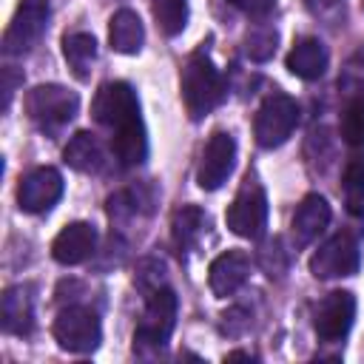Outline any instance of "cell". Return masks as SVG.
Returning <instances> with one entry per match:
<instances>
[{"label": "cell", "mask_w": 364, "mask_h": 364, "mask_svg": "<svg viewBox=\"0 0 364 364\" xmlns=\"http://www.w3.org/2000/svg\"><path fill=\"white\" fill-rule=\"evenodd\" d=\"M94 119L111 134V151L119 165L134 168L148 156V134L139 117L136 91L128 82H105L100 85L91 102Z\"/></svg>", "instance_id": "obj_1"}, {"label": "cell", "mask_w": 364, "mask_h": 364, "mask_svg": "<svg viewBox=\"0 0 364 364\" xmlns=\"http://www.w3.org/2000/svg\"><path fill=\"white\" fill-rule=\"evenodd\" d=\"M182 102L191 119H205L228 94L222 71L213 65L210 54L205 48L193 51L182 68Z\"/></svg>", "instance_id": "obj_2"}, {"label": "cell", "mask_w": 364, "mask_h": 364, "mask_svg": "<svg viewBox=\"0 0 364 364\" xmlns=\"http://www.w3.org/2000/svg\"><path fill=\"white\" fill-rule=\"evenodd\" d=\"M176 310H179V301L168 284L156 287L154 293L145 296V310L134 330V353L139 358H151L165 350V344L176 327Z\"/></svg>", "instance_id": "obj_3"}, {"label": "cell", "mask_w": 364, "mask_h": 364, "mask_svg": "<svg viewBox=\"0 0 364 364\" xmlns=\"http://www.w3.org/2000/svg\"><path fill=\"white\" fill-rule=\"evenodd\" d=\"M77 108H80V97L65 85H54V82L34 85L26 94V114L46 134H54L63 125H68L74 119Z\"/></svg>", "instance_id": "obj_4"}, {"label": "cell", "mask_w": 364, "mask_h": 364, "mask_svg": "<svg viewBox=\"0 0 364 364\" xmlns=\"http://www.w3.org/2000/svg\"><path fill=\"white\" fill-rule=\"evenodd\" d=\"M299 125V105L290 94L273 91L262 100L256 119H253V136L262 148H279L290 139L293 128Z\"/></svg>", "instance_id": "obj_5"}, {"label": "cell", "mask_w": 364, "mask_h": 364, "mask_svg": "<svg viewBox=\"0 0 364 364\" xmlns=\"http://www.w3.org/2000/svg\"><path fill=\"white\" fill-rule=\"evenodd\" d=\"M51 336L68 353H94L102 341V324L91 307L68 304L57 313L51 324Z\"/></svg>", "instance_id": "obj_6"}, {"label": "cell", "mask_w": 364, "mask_h": 364, "mask_svg": "<svg viewBox=\"0 0 364 364\" xmlns=\"http://www.w3.org/2000/svg\"><path fill=\"white\" fill-rule=\"evenodd\" d=\"M228 228L242 236V239H262L267 228V193L256 176H247L233 196L228 213H225Z\"/></svg>", "instance_id": "obj_7"}, {"label": "cell", "mask_w": 364, "mask_h": 364, "mask_svg": "<svg viewBox=\"0 0 364 364\" xmlns=\"http://www.w3.org/2000/svg\"><path fill=\"white\" fill-rule=\"evenodd\" d=\"M361 250L353 233H336L310 256V273L316 279H344L358 273Z\"/></svg>", "instance_id": "obj_8"}, {"label": "cell", "mask_w": 364, "mask_h": 364, "mask_svg": "<svg viewBox=\"0 0 364 364\" xmlns=\"http://www.w3.org/2000/svg\"><path fill=\"white\" fill-rule=\"evenodd\" d=\"M236 168V139L228 131H213L205 142L202 159L196 165V185L202 191H219Z\"/></svg>", "instance_id": "obj_9"}, {"label": "cell", "mask_w": 364, "mask_h": 364, "mask_svg": "<svg viewBox=\"0 0 364 364\" xmlns=\"http://www.w3.org/2000/svg\"><path fill=\"white\" fill-rule=\"evenodd\" d=\"M48 26V0H23L3 34V51L9 57L31 51Z\"/></svg>", "instance_id": "obj_10"}, {"label": "cell", "mask_w": 364, "mask_h": 364, "mask_svg": "<svg viewBox=\"0 0 364 364\" xmlns=\"http://www.w3.org/2000/svg\"><path fill=\"white\" fill-rule=\"evenodd\" d=\"M355 321V296L350 290H333L313 307V330L321 341H341Z\"/></svg>", "instance_id": "obj_11"}, {"label": "cell", "mask_w": 364, "mask_h": 364, "mask_svg": "<svg viewBox=\"0 0 364 364\" xmlns=\"http://www.w3.org/2000/svg\"><path fill=\"white\" fill-rule=\"evenodd\" d=\"M63 196V173L51 165L34 168L17 185V205L26 213H46Z\"/></svg>", "instance_id": "obj_12"}, {"label": "cell", "mask_w": 364, "mask_h": 364, "mask_svg": "<svg viewBox=\"0 0 364 364\" xmlns=\"http://www.w3.org/2000/svg\"><path fill=\"white\" fill-rule=\"evenodd\" d=\"M330 216H333L330 202H327L321 193H307V196L299 202V208H296V213H293V219H290L293 245H296V247L313 245V242L318 239V233L330 225Z\"/></svg>", "instance_id": "obj_13"}, {"label": "cell", "mask_w": 364, "mask_h": 364, "mask_svg": "<svg viewBox=\"0 0 364 364\" xmlns=\"http://www.w3.org/2000/svg\"><path fill=\"white\" fill-rule=\"evenodd\" d=\"M250 276V256L245 250H225L208 267V284L213 296L228 299L233 296Z\"/></svg>", "instance_id": "obj_14"}, {"label": "cell", "mask_w": 364, "mask_h": 364, "mask_svg": "<svg viewBox=\"0 0 364 364\" xmlns=\"http://www.w3.org/2000/svg\"><path fill=\"white\" fill-rule=\"evenodd\" d=\"M94 250H97V228L88 222L65 225L51 242V256L60 264H82L85 259H91Z\"/></svg>", "instance_id": "obj_15"}, {"label": "cell", "mask_w": 364, "mask_h": 364, "mask_svg": "<svg viewBox=\"0 0 364 364\" xmlns=\"http://www.w3.org/2000/svg\"><path fill=\"white\" fill-rule=\"evenodd\" d=\"M0 324L11 336H28L34 327V296L28 284L6 287L0 299Z\"/></svg>", "instance_id": "obj_16"}, {"label": "cell", "mask_w": 364, "mask_h": 364, "mask_svg": "<svg viewBox=\"0 0 364 364\" xmlns=\"http://www.w3.org/2000/svg\"><path fill=\"white\" fill-rule=\"evenodd\" d=\"M327 65H330V51L318 37H301L287 54L290 74H296L299 80H307V82L324 77Z\"/></svg>", "instance_id": "obj_17"}, {"label": "cell", "mask_w": 364, "mask_h": 364, "mask_svg": "<svg viewBox=\"0 0 364 364\" xmlns=\"http://www.w3.org/2000/svg\"><path fill=\"white\" fill-rule=\"evenodd\" d=\"M210 228V219L202 208L196 205H182L176 213H173V222H171V236H173V245L179 253H188L193 247H199V242L205 239Z\"/></svg>", "instance_id": "obj_18"}, {"label": "cell", "mask_w": 364, "mask_h": 364, "mask_svg": "<svg viewBox=\"0 0 364 364\" xmlns=\"http://www.w3.org/2000/svg\"><path fill=\"white\" fill-rule=\"evenodd\" d=\"M145 43V28L136 11L131 9H119L114 11L111 23H108V46L117 54H139Z\"/></svg>", "instance_id": "obj_19"}, {"label": "cell", "mask_w": 364, "mask_h": 364, "mask_svg": "<svg viewBox=\"0 0 364 364\" xmlns=\"http://www.w3.org/2000/svg\"><path fill=\"white\" fill-rule=\"evenodd\" d=\"M63 159H65L68 168H74L80 173H100L105 168L102 145L88 131H80V134H74L68 139V145L63 148Z\"/></svg>", "instance_id": "obj_20"}, {"label": "cell", "mask_w": 364, "mask_h": 364, "mask_svg": "<svg viewBox=\"0 0 364 364\" xmlns=\"http://www.w3.org/2000/svg\"><path fill=\"white\" fill-rule=\"evenodd\" d=\"M63 57L77 80L91 77V65L97 60V40L88 31H71L63 37Z\"/></svg>", "instance_id": "obj_21"}, {"label": "cell", "mask_w": 364, "mask_h": 364, "mask_svg": "<svg viewBox=\"0 0 364 364\" xmlns=\"http://www.w3.org/2000/svg\"><path fill=\"white\" fill-rule=\"evenodd\" d=\"M338 134L350 148H364V94L344 97Z\"/></svg>", "instance_id": "obj_22"}, {"label": "cell", "mask_w": 364, "mask_h": 364, "mask_svg": "<svg viewBox=\"0 0 364 364\" xmlns=\"http://www.w3.org/2000/svg\"><path fill=\"white\" fill-rule=\"evenodd\" d=\"M344 191V205L353 216H364V156H353L344 168L341 179Z\"/></svg>", "instance_id": "obj_23"}, {"label": "cell", "mask_w": 364, "mask_h": 364, "mask_svg": "<svg viewBox=\"0 0 364 364\" xmlns=\"http://www.w3.org/2000/svg\"><path fill=\"white\" fill-rule=\"evenodd\" d=\"M151 11L165 37H176L188 26V0H151Z\"/></svg>", "instance_id": "obj_24"}, {"label": "cell", "mask_w": 364, "mask_h": 364, "mask_svg": "<svg viewBox=\"0 0 364 364\" xmlns=\"http://www.w3.org/2000/svg\"><path fill=\"white\" fill-rule=\"evenodd\" d=\"M276 43H279V34L276 28L270 26H256L247 31L245 37V54L253 60V63H264L276 54Z\"/></svg>", "instance_id": "obj_25"}, {"label": "cell", "mask_w": 364, "mask_h": 364, "mask_svg": "<svg viewBox=\"0 0 364 364\" xmlns=\"http://www.w3.org/2000/svg\"><path fill=\"white\" fill-rule=\"evenodd\" d=\"M338 94L341 97H358V94H364V48L355 51L344 63V68L338 74Z\"/></svg>", "instance_id": "obj_26"}, {"label": "cell", "mask_w": 364, "mask_h": 364, "mask_svg": "<svg viewBox=\"0 0 364 364\" xmlns=\"http://www.w3.org/2000/svg\"><path fill=\"white\" fill-rule=\"evenodd\" d=\"M259 264H262V270H264L267 276H282V273L287 270V264H290V253L284 250V242H282L279 236L262 247V253H259Z\"/></svg>", "instance_id": "obj_27"}, {"label": "cell", "mask_w": 364, "mask_h": 364, "mask_svg": "<svg viewBox=\"0 0 364 364\" xmlns=\"http://www.w3.org/2000/svg\"><path fill=\"white\" fill-rule=\"evenodd\" d=\"M304 6L324 26H338L347 11V0H304Z\"/></svg>", "instance_id": "obj_28"}, {"label": "cell", "mask_w": 364, "mask_h": 364, "mask_svg": "<svg viewBox=\"0 0 364 364\" xmlns=\"http://www.w3.org/2000/svg\"><path fill=\"white\" fill-rule=\"evenodd\" d=\"M136 287L148 296L154 293L156 287H165V264L156 262V259H145L139 264V273H136Z\"/></svg>", "instance_id": "obj_29"}, {"label": "cell", "mask_w": 364, "mask_h": 364, "mask_svg": "<svg viewBox=\"0 0 364 364\" xmlns=\"http://www.w3.org/2000/svg\"><path fill=\"white\" fill-rule=\"evenodd\" d=\"M233 9L245 11L247 17H264L273 11V0H228Z\"/></svg>", "instance_id": "obj_30"}, {"label": "cell", "mask_w": 364, "mask_h": 364, "mask_svg": "<svg viewBox=\"0 0 364 364\" xmlns=\"http://www.w3.org/2000/svg\"><path fill=\"white\" fill-rule=\"evenodd\" d=\"M361 9H364V0H361Z\"/></svg>", "instance_id": "obj_31"}]
</instances>
